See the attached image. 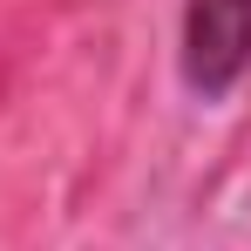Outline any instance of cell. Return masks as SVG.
Masks as SVG:
<instances>
[{
	"mask_svg": "<svg viewBox=\"0 0 251 251\" xmlns=\"http://www.w3.org/2000/svg\"><path fill=\"white\" fill-rule=\"evenodd\" d=\"M176 82L190 102H231L251 82V0H183L176 14Z\"/></svg>",
	"mask_w": 251,
	"mask_h": 251,
	"instance_id": "obj_1",
	"label": "cell"
}]
</instances>
